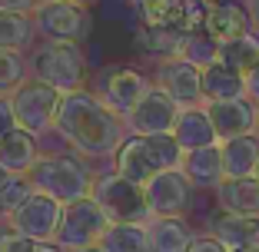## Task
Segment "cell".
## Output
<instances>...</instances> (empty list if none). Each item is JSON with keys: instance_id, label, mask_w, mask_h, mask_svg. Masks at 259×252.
I'll use <instances>...</instances> for the list:
<instances>
[{"instance_id": "83f0119b", "label": "cell", "mask_w": 259, "mask_h": 252, "mask_svg": "<svg viewBox=\"0 0 259 252\" xmlns=\"http://www.w3.org/2000/svg\"><path fill=\"white\" fill-rule=\"evenodd\" d=\"M33 192L30 179L27 176H17V173H7V169H0V216H14L17 209L23 206V199Z\"/></svg>"}, {"instance_id": "8d00e7d4", "label": "cell", "mask_w": 259, "mask_h": 252, "mask_svg": "<svg viewBox=\"0 0 259 252\" xmlns=\"http://www.w3.org/2000/svg\"><path fill=\"white\" fill-rule=\"evenodd\" d=\"M80 252H103L100 245H90V249H80Z\"/></svg>"}, {"instance_id": "e575fe53", "label": "cell", "mask_w": 259, "mask_h": 252, "mask_svg": "<svg viewBox=\"0 0 259 252\" xmlns=\"http://www.w3.org/2000/svg\"><path fill=\"white\" fill-rule=\"evenodd\" d=\"M50 4H73V7H90L97 0H50Z\"/></svg>"}, {"instance_id": "4316f807", "label": "cell", "mask_w": 259, "mask_h": 252, "mask_svg": "<svg viewBox=\"0 0 259 252\" xmlns=\"http://www.w3.org/2000/svg\"><path fill=\"white\" fill-rule=\"evenodd\" d=\"M220 63L246 80L252 70L259 67V33H246V37L220 46Z\"/></svg>"}, {"instance_id": "ac0fdd59", "label": "cell", "mask_w": 259, "mask_h": 252, "mask_svg": "<svg viewBox=\"0 0 259 252\" xmlns=\"http://www.w3.org/2000/svg\"><path fill=\"white\" fill-rule=\"evenodd\" d=\"M40 156H44V153H40L37 136L27 133V130H20V126L0 143V169H7V173L30 176V169L37 166Z\"/></svg>"}, {"instance_id": "e0dca14e", "label": "cell", "mask_w": 259, "mask_h": 252, "mask_svg": "<svg viewBox=\"0 0 259 252\" xmlns=\"http://www.w3.org/2000/svg\"><path fill=\"white\" fill-rule=\"evenodd\" d=\"M173 136H176V143L183 146V153L206 149V146H220V136H216V130H213V120H209L206 107L183 110V113H180V120H176Z\"/></svg>"}, {"instance_id": "6da1fadb", "label": "cell", "mask_w": 259, "mask_h": 252, "mask_svg": "<svg viewBox=\"0 0 259 252\" xmlns=\"http://www.w3.org/2000/svg\"><path fill=\"white\" fill-rule=\"evenodd\" d=\"M54 133L67 139L83 156H116L126 139V120L103 107V99L90 90L63 93L60 110L54 120Z\"/></svg>"}, {"instance_id": "d590c367", "label": "cell", "mask_w": 259, "mask_h": 252, "mask_svg": "<svg viewBox=\"0 0 259 252\" xmlns=\"http://www.w3.org/2000/svg\"><path fill=\"white\" fill-rule=\"evenodd\" d=\"M249 14H252V23H259V0H249Z\"/></svg>"}, {"instance_id": "1f68e13d", "label": "cell", "mask_w": 259, "mask_h": 252, "mask_svg": "<svg viewBox=\"0 0 259 252\" xmlns=\"http://www.w3.org/2000/svg\"><path fill=\"white\" fill-rule=\"evenodd\" d=\"M190 252H229V249L220 242V239H213V236H196L193 245H190Z\"/></svg>"}, {"instance_id": "484cf974", "label": "cell", "mask_w": 259, "mask_h": 252, "mask_svg": "<svg viewBox=\"0 0 259 252\" xmlns=\"http://www.w3.org/2000/svg\"><path fill=\"white\" fill-rule=\"evenodd\" d=\"M37 23L33 14H14V10H0V50L20 54L23 46L33 43Z\"/></svg>"}, {"instance_id": "9a60e30c", "label": "cell", "mask_w": 259, "mask_h": 252, "mask_svg": "<svg viewBox=\"0 0 259 252\" xmlns=\"http://www.w3.org/2000/svg\"><path fill=\"white\" fill-rule=\"evenodd\" d=\"M249 27H252V14L239 0H220V4H213L209 14H206V37L213 40L216 46H226V43H233V40L252 33Z\"/></svg>"}, {"instance_id": "5b68a950", "label": "cell", "mask_w": 259, "mask_h": 252, "mask_svg": "<svg viewBox=\"0 0 259 252\" xmlns=\"http://www.w3.org/2000/svg\"><path fill=\"white\" fill-rule=\"evenodd\" d=\"M60 99L63 93L54 90V86L40 83V80H27L20 90L10 93V107H14L17 116V126L33 136H44V133H54V120H57V110H60Z\"/></svg>"}, {"instance_id": "30bf717a", "label": "cell", "mask_w": 259, "mask_h": 252, "mask_svg": "<svg viewBox=\"0 0 259 252\" xmlns=\"http://www.w3.org/2000/svg\"><path fill=\"white\" fill-rule=\"evenodd\" d=\"M143 192H146V206H150L153 219H176L190 209L193 183L186 179L183 169H169V173L153 176L143 186Z\"/></svg>"}, {"instance_id": "3957f363", "label": "cell", "mask_w": 259, "mask_h": 252, "mask_svg": "<svg viewBox=\"0 0 259 252\" xmlns=\"http://www.w3.org/2000/svg\"><path fill=\"white\" fill-rule=\"evenodd\" d=\"M33 80L54 86L60 93H76L87 90V57L80 50V43L70 40H47L33 50L30 60Z\"/></svg>"}, {"instance_id": "5bb4252c", "label": "cell", "mask_w": 259, "mask_h": 252, "mask_svg": "<svg viewBox=\"0 0 259 252\" xmlns=\"http://www.w3.org/2000/svg\"><path fill=\"white\" fill-rule=\"evenodd\" d=\"M113 173H120L123 179L137 186H146L153 176H160V163H156V153H153L150 136H126L123 146L113 156Z\"/></svg>"}, {"instance_id": "d6986e66", "label": "cell", "mask_w": 259, "mask_h": 252, "mask_svg": "<svg viewBox=\"0 0 259 252\" xmlns=\"http://www.w3.org/2000/svg\"><path fill=\"white\" fill-rule=\"evenodd\" d=\"M183 173L193 186H213L220 189L226 183V169H223V146H206L193 149L183 156Z\"/></svg>"}, {"instance_id": "4fadbf2b", "label": "cell", "mask_w": 259, "mask_h": 252, "mask_svg": "<svg viewBox=\"0 0 259 252\" xmlns=\"http://www.w3.org/2000/svg\"><path fill=\"white\" fill-rule=\"evenodd\" d=\"M206 113L213 120V130L220 136V143H229V139H239V136H252V130L259 126V110L249 96L206 103Z\"/></svg>"}, {"instance_id": "2e32d148", "label": "cell", "mask_w": 259, "mask_h": 252, "mask_svg": "<svg viewBox=\"0 0 259 252\" xmlns=\"http://www.w3.org/2000/svg\"><path fill=\"white\" fill-rule=\"evenodd\" d=\"M209 236L233 249H259V216H239L229 209H216L209 216Z\"/></svg>"}, {"instance_id": "4dcf8cb0", "label": "cell", "mask_w": 259, "mask_h": 252, "mask_svg": "<svg viewBox=\"0 0 259 252\" xmlns=\"http://www.w3.org/2000/svg\"><path fill=\"white\" fill-rule=\"evenodd\" d=\"M17 130V116H14V107H10V96H0V143Z\"/></svg>"}, {"instance_id": "8fae6325", "label": "cell", "mask_w": 259, "mask_h": 252, "mask_svg": "<svg viewBox=\"0 0 259 252\" xmlns=\"http://www.w3.org/2000/svg\"><path fill=\"white\" fill-rule=\"evenodd\" d=\"M150 80L140 73L137 67H110L107 73H103V86H100L97 96L103 99V107L113 110L116 116H123L126 120L133 110H137V103L150 93Z\"/></svg>"}, {"instance_id": "7c38bea8", "label": "cell", "mask_w": 259, "mask_h": 252, "mask_svg": "<svg viewBox=\"0 0 259 252\" xmlns=\"http://www.w3.org/2000/svg\"><path fill=\"white\" fill-rule=\"evenodd\" d=\"M156 86H163L180 103V110H193L206 99L203 96V70L196 63H190L186 57L163 60L160 70H156Z\"/></svg>"}, {"instance_id": "74e56055", "label": "cell", "mask_w": 259, "mask_h": 252, "mask_svg": "<svg viewBox=\"0 0 259 252\" xmlns=\"http://www.w3.org/2000/svg\"><path fill=\"white\" fill-rule=\"evenodd\" d=\"M199 4H206V7H213V4H220V0H199Z\"/></svg>"}, {"instance_id": "836d02e7", "label": "cell", "mask_w": 259, "mask_h": 252, "mask_svg": "<svg viewBox=\"0 0 259 252\" xmlns=\"http://www.w3.org/2000/svg\"><path fill=\"white\" fill-rule=\"evenodd\" d=\"M246 96H249L252 103H256V107H259V67L252 70L249 77H246Z\"/></svg>"}, {"instance_id": "f1b7e54d", "label": "cell", "mask_w": 259, "mask_h": 252, "mask_svg": "<svg viewBox=\"0 0 259 252\" xmlns=\"http://www.w3.org/2000/svg\"><path fill=\"white\" fill-rule=\"evenodd\" d=\"M27 60L23 54H10V50H0V96H10L14 90H20L27 83Z\"/></svg>"}, {"instance_id": "f35d334b", "label": "cell", "mask_w": 259, "mask_h": 252, "mask_svg": "<svg viewBox=\"0 0 259 252\" xmlns=\"http://www.w3.org/2000/svg\"><path fill=\"white\" fill-rule=\"evenodd\" d=\"M233 252H259V249H233Z\"/></svg>"}, {"instance_id": "ab89813d", "label": "cell", "mask_w": 259, "mask_h": 252, "mask_svg": "<svg viewBox=\"0 0 259 252\" xmlns=\"http://www.w3.org/2000/svg\"><path fill=\"white\" fill-rule=\"evenodd\" d=\"M256 179H259V169H256Z\"/></svg>"}, {"instance_id": "cb8c5ba5", "label": "cell", "mask_w": 259, "mask_h": 252, "mask_svg": "<svg viewBox=\"0 0 259 252\" xmlns=\"http://www.w3.org/2000/svg\"><path fill=\"white\" fill-rule=\"evenodd\" d=\"M137 43H143L146 54L163 57V60H176L186 54V33L173 30V27H146L137 33Z\"/></svg>"}, {"instance_id": "ffe728a7", "label": "cell", "mask_w": 259, "mask_h": 252, "mask_svg": "<svg viewBox=\"0 0 259 252\" xmlns=\"http://www.w3.org/2000/svg\"><path fill=\"white\" fill-rule=\"evenodd\" d=\"M223 146V169H226V179H252L259 169V136H239L229 139Z\"/></svg>"}, {"instance_id": "ba28073f", "label": "cell", "mask_w": 259, "mask_h": 252, "mask_svg": "<svg viewBox=\"0 0 259 252\" xmlns=\"http://www.w3.org/2000/svg\"><path fill=\"white\" fill-rule=\"evenodd\" d=\"M180 113H183L180 103L163 86H150V93L126 116V130H130V136H169L176 130Z\"/></svg>"}, {"instance_id": "52a82bcc", "label": "cell", "mask_w": 259, "mask_h": 252, "mask_svg": "<svg viewBox=\"0 0 259 252\" xmlns=\"http://www.w3.org/2000/svg\"><path fill=\"white\" fill-rule=\"evenodd\" d=\"M7 222L14 232L33 239V242H57V232H60V222H63V203L33 189Z\"/></svg>"}, {"instance_id": "603a6c76", "label": "cell", "mask_w": 259, "mask_h": 252, "mask_svg": "<svg viewBox=\"0 0 259 252\" xmlns=\"http://www.w3.org/2000/svg\"><path fill=\"white\" fill-rule=\"evenodd\" d=\"M220 209H229V213L239 216H259V179H226L220 186Z\"/></svg>"}, {"instance_id": "277c9868", "label": "cell", "mask_w": 259, "mask_h": 252, "mask_svg": "<svg viewBox=\"0 0 259 252\" xmlns=\"http://www.w3.org/2000/svg\"><path fill=\"white\" fill-rule=\"evenodd\" d=\"M93 199L100 203V209L107 213V219L113 222H150L153 213L146 206V192L143 186L130 183L123 179L120 173H103L97 176V183H93Z\"/></svg>"}, {"instance_id": "d6a6232c", "label": "cell", "mask_w": 259, "mask_h": 252, "mask_svg": "<svg viewBox=\"0 0 259 252\" xmlns=\"http://www.w3.org/2000/svg\"><path fill=\"white\" fill-rule=\"evenodd\" d=\"M44 0H0V10H14V14H33Z\"/></svg>"}, {"instance_id": "7402d4cb", "label": "cell", "mask_w": 259, "mask_h": 252, "mask_svg": "<svg viewBox=\"0 0 259 252\" xmlns=\"http://www.w3.org/2000/svg\"><path fill=\"white\" fill-rule=\"evenodd\" d=\"M203 96H206V103L239 99V96H246V80L216 60L209 67H203Z\"/></svg>"}, {"instance_id": "7a4b0ae2", "label": "cell", "mask_w": 259, "mask_h": 252, "mask_svg": "<svg viewBox=\"0 0 259 252\" xmlns=\"http://www.w3.org/2000/svg\"><path fill=\"white\" fill-rule=\"evenodd\" d=\"M27 179H30V186L37 192L54 196L57 203H63V206H70V203H76V199H87L93 192V183H97V176H93L90 166H87V160L83 156H73V153L40 156Z\"/></svg>"}, {"instance_id": "8992f818", "label": "cell", "mask_w": 259, "mask_h": 252, "mask_svg": "<svg viewBox=\"0 0 259 252\" xmlns=\"http://www.w3.org/2000/svg\"><path fill=\"white\" fill-rule=\"evenodd\" d=\"M113 222L107 219V213L100 209V203L93 196L76 199L70 206H63V222L60 232H57V245L67 252H80L90 249V245H100V239L107 236V229Z\"/></svg>"}, {"instance_id": "44dd1931", "label": "cell", "mask_w": 259, "mask_h": 252, "mask_svg": "<svg viewBox=\"0 0 259 252\" xmlns=\"http://www.w3.org/2000/svg\"><path fill=\"white\" fill-rule=\"evenodd\" d=\"M146 232H150V252H190L193 239H196L183 216H176V219H150Z\"/></svg>"}, {"instance_id": "9c48e42d", "label": "cell", "mask_w": 259, "mask_h": 252, "mask_svg": "<svg viewBox=\"0 0 259 252\" xmlns=\"http://www.w3.org/2000/svg\"><path fill=\"white\" fill-rule=\"evenodd\" d=\"M33 23H37V33H44L47 40H70V43L87 40L90 30H93V17H90L87 7L50 4V0H44V4L33 10Z\"/></svg>"}, {"instance_id": "d4e9b609", "label": "cell", "mask_w": 259, "mask_h": 252, "mask_svg": "<svg viewBox=\"0 0 259 252\" xmlns=\"http://www.w3.org/2000/svg\"><path fill=\"white\" fill-rule=\"evenodd\" d=\"M103 252H150V232L146 222H116L110 226L107 236L100 239Z\"/></svg>"}, {"instance_id": "f546056e", "label": "cell", "mask_w": 259, "mask_h": 252, "mask_svg": "<svg viewBox=\"0 0 259 252\" xmlns=\"http://www.w3.org/2000/svg\"><path fill=\"white\" fill-rule=\"evenodd\" d=\"M37 249H40V242L20 236V232H14V229L0 232V252H37Z\"/></svg>"}]
</instances>
